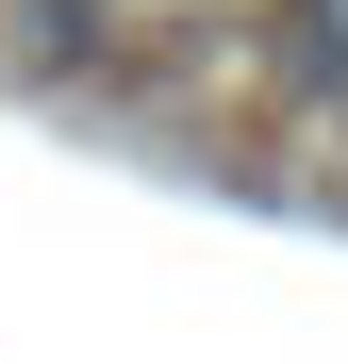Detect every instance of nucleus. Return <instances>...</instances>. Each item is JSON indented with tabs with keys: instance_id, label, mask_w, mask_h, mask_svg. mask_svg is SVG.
<instances>
[{
	"instance_id": "f257e3e1",
	"label": "nucleus",
	"mask_w": 348,
	"mask_h": 364,
	"mask_svg": "<svg viewBox=\"0 0 348 364\" xmlns=\"http://www.w3.org/2000/svg\"><path fill=\"white\" fill-rule=\"evenodd\" d=\"M265 67L348 116V0H265Z\"/></svg>"
}]
</instances>
